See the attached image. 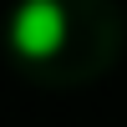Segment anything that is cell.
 Returning a JSON list of instances; mask_svg holds the SVG:
<instances>
[{
	"mask_svg": "<svg viewBox=\"0 0 127 127\" xmlns=\"http://www.w3.org/2000/svg\"><path fill=\"white\" fill-rule=\"evenodd\" d=\"M66 41V10L56 0H26L10 20V46L20 56H51Z\"/></svg>",
	"mask_w": 127,
	"mask_h": 127,
	"instance_id": "6da1fadb",
	"label": "cell"
}]
</instances>
